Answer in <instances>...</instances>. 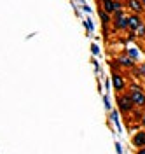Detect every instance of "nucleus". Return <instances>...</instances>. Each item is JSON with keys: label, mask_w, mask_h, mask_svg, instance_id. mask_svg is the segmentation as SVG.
<instances>
[{"label": "nucleus", "mask_w": 145, "mask_h": 154, "mask_svg": "<svg viewBox=\"0 0 145 154\" xmlns=\"http://www.w3.org/2000/svg\"><path fill=\"white\" fill-rule=\"evenodd\" d=\"M129 98H131V102H133V105L145 107V96H143V93L140 91V88L133 86V88H131V93H129Z\"/></svg>", "instance_id": "nucleus-1"}, {"label": "nucleus", "mask_w": 145, "mask_h": 154, "mask_svg": "<svg viewBox=\"0 0 145 154\" xmlns=\"http://www.w3.org/2000/svg\"><path fill=\"white\" fill-rule=\"evenodd\" d=\"M117 104H119V109H121L122 112H128V110L133 109V102H131L129 96H119V98H117Z\"/></svg>", "instance_id": "nucleus-2"}, {"label": "nucleus", "mask_w": 145, "mask_h": 154, "mask_svg": "<svg viewBox=\"0 0 145 154\" xmlns=\"http://www.w3.org/2000/svg\"><path fill=\"white\" fill-rule=\"evenodd\" d=\"M116 26H117V28H126V26H129V19L122 14V11H117V12H116Z\"/></svg>", "instance_id": "nucleus-3"}, {"label": "nucleus", "mask_w": 145, "mask_h": 154, "mask_svg": "<svg viewBox=\"0 0 145 154\" xmlns=\"http://www.w3.org/2000/svg\"><path fill=\"white\" fill-rule=\"evenodd\" d=\"M103 5H105V11L107 12H117V11H121V4L119 2H112V0H108V2H105Z\"/></svg>", "instance_id": "nucleus-4"}, {"label": "nucleus", "mask_w": 145, "mask_h": 154, "mask_svg": "<svg viewBox=\"0 0 145 154\" xmlns=\"http://www.w3.org/2000/svg\"><path fill=\"white\" fill-rule=\"evenodd\" d=\"M133 145H137V147H145V133H143V131L137 133V135L133 137Z\"/></svg>", "instance_id": "nucleus-5"}, {"label": "nucleus", "mask_w": 145, "mask_h": 154, "mask_svg": "<svg viewBox=\"0 0 145 154\" xmlns=\"http://www.w3.org/2000/svg\"><path fill=\"white\" fill-rule=\"evenodd\" d=\"M114 88H116L117 91H121L122 88H124V84H126V81H124V77L122 75H119V74H114Z\"/></svg>", "instance_id": "nucleus-6"}, {"label": "nucleus", "mask_w": 145, "mask_h": 154, "mask_svg": "<svg viewBox=\"0 0 145 154\" xmlns=\"http://www.w3.org/2000/svg\"><path fill=\"white\" fill-rule=\"evenodd\" d=\"M129 26H131L133 30H137V28H142V21H140V18H137V16L129 18Z\"/></svg>", "instance_id": "nucleus-7"}, {"label": "nucleus", "mask_w": 145, "mask_h": 154, "mask_svg": "<svg viewBox=\"0 0 145 154\" xmlns=\"http://www.w3.org/2000/svg\"><path fill=\"white\" fill-rule=\"evenodd\" d=\"M129 7L133 9V11H140V9H142V7H140V4L137 2V0H129Z\"/></svg>", "instance_id": "nucleus-8"}, {"label": "nucleus", "mask_w": 145, "mask_h": 154, "mask_svg": "<svg viewBox=\"0 0 145 154\" xmlns=\"http://www.w3.org/2000/svg\"><path fill=\"white\" fill-rule=\"evenodd\" d=\"M119 61H121V65H126V67H131V65H133V61H131L129 58H124V56H122Z\"/></svg>", "instance_id": "nucleus-9"}, {"label": "nucleus", "mask_w": 145, "mask_h": 154, "mask_svg": "<svg viewBox=\"0 0 145 154\" xmlns=\"http://www.w3.org/2000/svg\"><path fill=\"white\" fill-rule=\"evenodd\" d=\"M100 16H101V19H103V23H108V16H107V12H103V11H100Z\"/></svg>", "instance_id": "nucleus-10"}, {"label": "nucleus", "mask_w": 145, "mask_h": 154, "mask_svg": "<svg viewBox=\"0 0 145 154\" xmlns=\"http://www.w3.org/2000/svg\"><path fill=\"white\" fill-rule=\"evenodd\" d=\"M129 54H131V56H133V58H137V56H138V53H137V51H133V49H131V51H129Z\"/></svg>", "instance_id": "nucleus-11"}, {"label": "nucleus", "mask_w": 145, "mask_h": 154, "mask_svg": "<svg viewBox=\"0 0 145 154\" xmlns=\"http://www.w3.org/2000/svg\"><path fill=\"white\" fill-rule=\"evenodd\" d=\"M138 154H145V149H140V151H138Z\"/></svg>", "instance_id": "nucleus-12"}, {"label": "nucleus", "mask_w": 145, "mask_h": 154, "mask_svg": "<svg viewBox=\"0 0 145 154\" xmlns=\"http://www.w3.org/2000/svg\"><path fill=\"white\" fill-rule=\"evenodd\" d=\"M142 72H143V74H145V63H143V67H142Z\"/></svg>", "instance_id": "nucleus-13"}, {"label": "nucleus", "mask_w": 145, "mask_h": 154, "mask_svg": "<svg viewBox=\"0 0 145 154\" xmlns=\"http://www.w3.org/2000/svg\"><path fill=\"white\" fill-rule=\"evenodd\" d=\"M142 123H143V125H145V116H143V121H142Z\"/></svg>", "instance_id": "nucleus-14"}, {"label": "nucleus", "mask_w": 145, "mask_h": 154, "mask_svg": "<svg viewBox=\"0 0 145 154\" xmlns=\"http://www.w3.org/2000/svg\"><path fill=\"white\" fill-rule=\"evenodd\" d=\"M105 2H108V0H103V4H105Z\"/></svg>", "instance_id": "nucleus-15"}]
</instances>
